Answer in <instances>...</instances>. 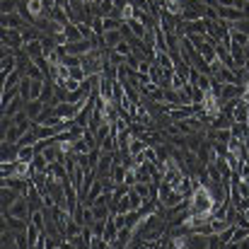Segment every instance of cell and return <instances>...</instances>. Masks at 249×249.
<instances>
[{
	"label": "cell",
	"mask_w": 249,
	"mask_h": 249,
	"mask_svg": "<svg viewBox=\"0 0 249 249\" xmlns=\"http://www.w3.org/2000/svg\"><path fill=\"white\" fill-rule=\"evenodd\" d=\"M189 206H191V211H196V213L211 215V211H213V206H215V198H213V194L208 191V186L198 184V186L191 191V196H189Z\"/></svg>",
	"instance_id": "obj_1"
},
{
	"label": "cell",
	"mask_w": 249,
	"mask_h": 249,
	"mask_svg": "<svg viewBox=\"0 0 249 249\" xmlns=\"http://www.w3.org/2000/svg\"><path fill=\"white\" fill-rule=\"evenodd\" d=\"M10 215H15V218H22V220H29L32 218V206H29V198L22 194L12 206H10V211H7Z\"/></svg>",
	"instance_id": "obj_2"
},
{
	"label": "cell",
	"mask_w": 249,
	"mask_h": 249,
	"mask_svg": "<svg viewBox=\"0 0 249 249\" xmlns=\"http://www.w3.org/2000/svg\"><path fill=\"white\" fill-rule=\"evenodd\" d=\"M0 24H2V29H22L24 24H32V22H27V17L17 10V12H7V15H2Z\"/></svg>",
	"instance_id": "obj_3"
},
{
	"label": "cell",
	"mask_w": 249,
	"mask_h": 249,
	"mask_svg": "<svg viewBox=\"0 0 249 249\" xmlns=\"http://www.w3.org/2000/svg\"><path fill=\"white\" fill-rule=\"evenodd\" d=\"M24 53L32 58V61H36V58H41V56H46V49H44V36L41 39H32V41H24Z\"/></svg>",
	"instance_id": "obj_4"
},
{
	"label": "cell",
	"mask_w": 249,
	"mask_h": 249,
	"mask_svg": "<svg viewBox=\"0 0 249 249\" xmlns=\"http://www.w3.org/2000/svg\"><path fill=\"white\" fill-rule=\"evenodd\" d=\"M2 44L12 46V49H22L24 46V36L19 29H2Z\"/></svg>",
	"instance_id": "obj_5"
},
{
	"label": "cell",
	"mask_w": 249,
	"mask_h": 249,
	"mask_svg": "<svg viewBox=\"0 0 249 249\" xmlns=\"http://www.w3.org/2000/svg\"><path fill=\"white\" fill-rule=\"evenodd\" d=\"M0 245H2V249H15V247H19V230H10V228H2V235H0Z\"/></svg>",
	"instance_id": "obj_6"
},
{
	"label": "cell",
	"mask_w": 249,
	"mask_h": 249,
	"mask_svg": "<svg viewBox=\"0 0 249 249\" xmlns=\"http://www.w3.org/2000/svg\"><path fill=\"white\" fill-rule=\"evenodd\" d=\"M121 41H124V32L121 29H107L104 36H102V46H107V49H116Z\"/></svg>",
	"instance_id": "obj_7"
},
{
	"label": "cell",
	"mask_w": 249,
	"mask_h": 249,
	"mask_svg": "<svg viewBox=\"0 0 249 249\" xmlns=\"http://www.w3.org/2000/svg\"><path fill=\"white\" fill-rule=\"evenodd\" d=\"M22 194L17 191V189H12V186H2V194H0V203H2V213H7L10 211V206L19 198Z\"/></svg>",
	"instance_id": "obj_8"
},
{
	"label": "cell",
	"mask_w": 249,
	"mask_h": 249,
	"mask_svg": "<svg viewBox=\"0 0 249 249\" xmlns=\"http://www.w3.org/2000/svg\"><path fill=\"white\" fill-rule=\"evenodd\" d=\"M44 107H46V102H44V99H29V102L24 104V109H27V114H29V119H32V121H36V119H39V114L44 111Z\"/></svg>",
	"instance_id": "obj_9"
},
{
	"label": "cell",
	"mask_w": 249,
	"mask_h": 249,
	"mask_svg": "<svg viewBox=\"0 0 249 249\" xmlns=\"http://www.w3.org/2000/svg\"><path fill=\"white\" fill-rule=\"evenodd\" d=\"M24 104H27V102H24V97H22V94H19V97H15L7 107H2V116H10V119H12L19 109H24Z\"/></svg>",
	"instance_id": "obj_10"
},
{
	"label": "cell",
	"mask_w": 249,
	"mask_h": 249,
	"mask_svg": "<svg viewBox=\"0 0 249 249\" xmlns=\"http://www.w3.org/2000/svg\"><path fill=\"white\" fill-rule=\"evenodd\" d=\"M12 71H17V56H15V53L2 56V61H0V75L5 78V75L12 73Z\"/></svg>",
	"instance_id": "obj_11"
},
{
	"label": "cell",
	"mask_w": 249,
	"mask_h": 249,
	"mask_svg": "<svg viewBox=\"0 0 249 249\" xmlns=\"http://www.w3.org/2000/svg\"><path fill=\"white\" fill-rule=\"evenodd\" d=\"M247 237H249V225H235V235H232L230 247H240Z\"/></svg>",
	"instance_id": "obj_12"
},
{
	"label": "cell",
	"mask_w": 249,
	"mask_h": 249,
	"mask_svg": "<svg viewBox=\"0 0 249 249\" xmlns=\"http://www.w3.org/2000/svg\"><path fill=\"white\" fill-rule=\"evenodd\" d=\"M39 240H41V230H39L34 223H29V225H27V247L29 249L36 247V245H39Z\"/></svg>",
	"instance_id": "obj_13"
},
{
	"label": "cell",
	"mask_w": 249,
	"mask_h": 249,
	"mask_svg": "<svg viewBox=\"0 0 249 249\" xmlns=\"http://www.w3.org/2000/svg\"><path fill=\"white\" fill-rule=\"evenodd\" d=\"M189 247L206 249V247H208V235H201V232H189Z\"/></svg>",
	"instance_id": "obj_14"
},
{
	"label": "cell",
	"mask_w": 249,
	"mask_h": 249,
	"mask_svg": "<svg viewBox=\"0 0 249 249\" xmlns=\"http://www.w3.org/2000/svg\"><path fill=\"white\" fill-rule=\"evenodd\" d=\"M145 148H148V143H145L141 136H133V138H131V143H128V153H131L133 158H136V155H141Z\"/></svg>",
	"instance_id": "obj_15"
},
{
	"label": "cell",
	"mask_w": 249,
	"mask_h": 249,
	"mask_svg": "<svg viewBox=\"0 0 249 249\" xmlns=\"http://www.w3.org/2000/svg\"><path fill=\"white\" fill-rule=\"evenodd\" d=\"M126 24H128V27H131V32H133L136 36H141V39H143V36L148 34V29H150L148 24H143V22H141V19H136V17H133V19H128Z\"/></svg>",
	"instance_id": "obj_16"
},
{
	"label": "cell",
	"mask_w": 249,
	"mask_h": 249,
	"mask_svg": "<svg viewBox=\"0 0 249 249\" xmlns=\"http://www.w3.org/2000/svg\"><path fill=\"white\" fill-rule=\"evenodd\" d=\"M24 73H27V75H29L32 80H44V78H46V73H44V68H39V66H36L34 61H29V63H27V68H24Z\"/></svg>",
	"instance_id": "obj_17"
},
{
	"label": "cell",
	"mask_w": 249,
	"mask_h": 249,
	"mask_svg": "<svg viewBox=\"0 0 249 249\" xmlns=\"http://www.w3.org/2000/svg\"><path fill=\"white\" fill-rule=\"evenodd\" d=\"M107 61H109L111 66H124V63H126V56L119 53L116 49H107Z\"/></svg>",
	"instance_id": "obj_18"
},
{
	"label": "cell",
	"mask_w": 249,
	"mask_h": 249,
	"mask_svg": "<svg viewBox=\"0 0 249 249\" xmlns=\"http://www.w3.org/2000/svg\"><path fill=\"white\" fill-rule=\"evenodd\" d=\"M34 158H36V148H34V145H22V148H19V158H17V160L32 162Z\"/></svg>",
	"instance_id": "obj_19"
},
{
	"label": "cell",
	"mask_w": 249,
	"mask_h": 249,
	"mask_svg": "<svg viewBox=\"0 0 249 249\" xmlns=\"http://www.w3.org/2000/svg\"><path fill=\"white\" fill-rule=\"evenodd\" d=\"M66 39H68V41H78V39H83V34H80V29H78V22L66 24Z\"/></svg>",
	"instance_id": "obj_20"
},
{
	"label": "cell",
	"mask_w": 249,
	"mask_h": 249,
	"mask_svg": "<svg viewBox=\"0 0 249 249\" xmlns=\"http://www.w3.org/2000/svg\"><path fill=\"white\" fill-rule=\"evenodd\" d=\"M232 235H235V225H230V228H225L223 232H218V237H220V245H223V247H230V242H232Z\"/></svg>",
	"instance_id": "obj_21"
},
{
	"label": "cell",
	"mask_w": 249,
	"mask_h": 249,
	"mask_svg": "<svg viewBox=\"0 0 249 249\" xmlns=\"http://www.w3.org/2000/svg\"><path fill=\"white\" fill-rule=\"evenodd\" d=\"M17 7H19V0H2V2H0V12H2V15L17 12Z\"/></svg>",
	"instance_id": "obj_22"
},
{
	"label": "cell",
	"mask_w": 249,
	"mask_h": 249,
	"mask_svg": "<svg viewBox=\"0 0 249 249\" xmlns=\"http://www.w3.org/2000/svg\"><path fill=\"white\" fill-rule=\"evenodd\" d=\"M240 10H242V15L249 19V0H242V7H240Z\"/></svg>",
	"instance_id": "obj_23"
},
{
	"label": "cell",
	"mask_w": 249,
	"mask_h": 249,
	"mask_svg": "<svg viewBox=\"0 0 249 249\" xmlns=\"http://www.w3.org/2000/svg\"><path fill=\"white\" fill-rule=\"evenodd\" d=\"M245 53H247V58H249V41H247V46H245Z\"/></svg>",
	"instance_id": "obj_24"
},
{
	"label": "cell",
	"mask_w": 249,
	"mask_h": 249,
	"mask_svg": "<svg viewBox=\"0 0 249 249\" xmlns=\"http://www.w3.org/2000/svg\"><path fill=\"white\" fill-rule=\"evenodd\" d=\"M242 213H245V215H247V220H249V208H247V211H242Z\"/></svg>",
	"instance_id": "obj_25"
}]
</instances>
